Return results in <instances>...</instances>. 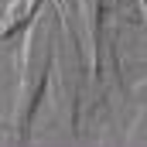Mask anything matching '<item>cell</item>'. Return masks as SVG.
<instances>
[{
    "mask_svg": "<svg viewBox=\"0 0 147 147\" xmlns=\"http://www.w3.org/2000/svg\"><path fill=\"white\" fill-rule=\"evenodd\" d=\"M51 58H55V38L51 28L31 17L28 24V34L21 41V51H17V137L24 140L28 137V127H31V116L38 110V99L45 92V82L51 72Z\"/></svg>",
    "mask_w": 147,
    "mask_h": 147,
    "instance_id": "6da1fadb",
    "label": "cell"
},
{
    "mask_svg": "<svg viewBox=\"0 0 147 147\" xmlns=\"http://www.w3.org/2000/svg\"><path fill=\"white\" fill-rule=\"evenodd\" d=\"M79 17H82V38H86V62L96 72V38H99V17H103V0H79Z\"/></svg>",
    "mask_w": 147,
    "mask_h": 147,
    "instance_id": "7a4b0ae2",
    "label": "cell"
}]
</instances>
